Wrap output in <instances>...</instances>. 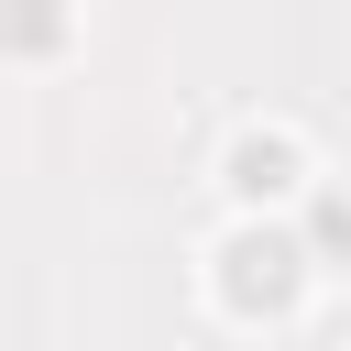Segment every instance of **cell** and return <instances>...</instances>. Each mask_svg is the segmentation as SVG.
I'll list each match as a JSON object with an SVG mask.
<instances>
[{
  "label": "cell",
  "mask_w": 351,
  "mask_h": 351,
  "mask_svg": "<svg viewBox=\"0 0 351 351\" xmlns=\"http://www.w3.org/2000/svg\"><path fill=\"white\" fill-rule=\"evenodd\" d=\"M208 274H219V307H230V318H285V307L307 296V241L274 230V219H241V230L208 252Z\"/></svg>",
  "instance_id": "obj_1"
},
{
  "label": "cell",
  "mask_w": 351,
  "mask_h": 351,
  "mask_svg": "<svg viewBox=\"0 0 351 351\" xmlns=\"http://www.w3.org/2000/svg\"><path fill=\"white\" fill-rule=\"evenodd\" d=\"M219 176H230V197H241V208H274V197H296V186H307V165H296V143H285V132H241Z\"/></svg>",
  "instance_id": "obj_2"
},
{
  "label": "cell",
  "mask_w": 351,
  "mask_h": 351,
  "mask_svg": "<svg viewBox=\"0 0 351 351\" xmlns=\"http://www.w3.org/2000/svg\"><path fill=\"white\" fill-rule=\"evenodd\" d=\"M0 44L11 55H55L66 44V0H0Z\"/></svg>",
  "instance_id": "obj_3"
},
{
  "label": "cell",
  "mask_w": 351,
  "mask_h": 351,
  "mask_svg": "<svg viewBox=\"0 0 351 351\" xmlns=\"http://www.w3.org/2000/svg\"><path fill=\"white\" fill-rule=\"evenodd\" d=\"M296 241H307V263H340V252H351V186H329V197L307 208V230H296Z\"/></svg>",
  "instance_id": "obj_4"
}]
</instances>
